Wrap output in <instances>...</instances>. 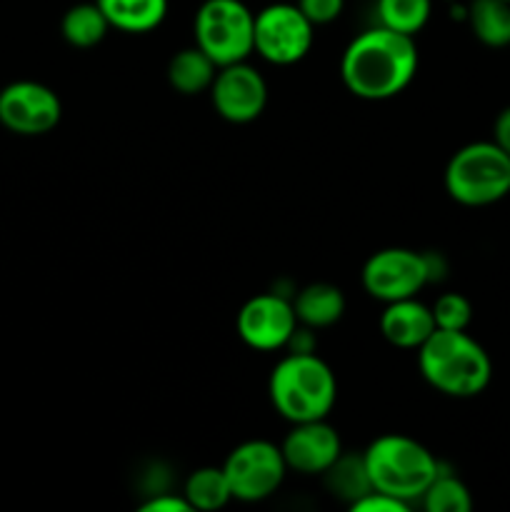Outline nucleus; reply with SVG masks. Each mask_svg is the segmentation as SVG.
Instances as JSON below:
<instances>
[{"mask_svg": "<svg viewBox=\"0 0 510 512\" xmlns=\"http://www.w3.org/2000/svg\"><path fill=\"white\" fill-rule=\"evenodd\" d=\"M418 45L413 35L373 25L355 35L340 58L343 85L360 100L380 103L403 93L418 73Z\"/></svg>", "mask_w": 510, "mask_h": 512, "instance_id": "f257e3e1", "label": "nucleus"}, {"mask_svg": "<svg viewBox=\"0 0 510 512\" xmlns=\"http://www.w3.org/2000/svg\"><path fill=\"white\" fill-rule=\"evenodd\" d=\"M418 368L425 383L448 398H475L493 378V363L468 330H440L418 348Z\"/></svg>", "mask_w": 510, "mask_h": 512, "instance_id": "f03ea898", "label": "nucleus"}, {"mask_svg": "<svg viewBox=\"0 0 510 512\" xmlns=\"http://www.w3.org/2000/svg\"><path fill=\"white\" fill-rule=\"evenodd\" d=\"M268 393L273 408L290 425L325 420L338 400V380L315 350H293L270 373Z\"/></svg>", "mask_w": 510, "mask_h": 512, "instance_id": "7ed1b4c3", "label": "nucleus"}, {"mask_svg": "<svg viewBox=\"0 0 510 512\" xmlns=\"http://www.w3.org/2000/svg\"><path fill=\"white\" fill-rule=\"evenodd\" d=\"M363 460L373 490L393 495L405 505L418 503L435 475L440 473L435 455L423 443L400 433L375 438L363 450Z\"/></svg>", "mask_w": 510, "mask_h": 512, "instance_id": "20e7f679", "label": "nucleus"}, {"mask_svg": "<svg viewBox=\"0 0 510 512\" xmlns=\"http://www.w3.org/2000/svg\"><path fill=\"white\" fill-rule=\"evenodd\" d=\"M445 190L465 208H485L510 195V155L493 140L455 150L445 165Z\"/></svg>", "mask_w": 510, "mask_h": 512, "instance_id": "39448f33", "label": "nucleus"}, {"mask_svg": "<svg viewBox=\"0 0 510 512\" xmlns=\"http://www.w3.org/2000/svg\"><path fill=\"white\" fill-rule=\"evenodd\" d=\"M193 33L195 45L218 68L240 63L255 50V13L243 0H203Z\"/></svg>", "mask_w": 510, "mask_h": 512, "instance_id": "423d86ee", "label": "nucleus"}, {"mask_svg": "<svg viewBox=\"0 0 510 512\" xmlns=\"http://www.w3.org/2000/svg\"><path fill=\"white\" fill-rule=\"evenodd\" d=\"M233 500L240 503H260L278 493L283 485L288 463L280 445L270 440H245L235 445L223 463Z\"/></svg>", "mask_w": 510, "mask_h": 512, "instance_id": "0eeeda50", "label": "nucleus"}, {"mask_svg": "<svg viewBox=\"0 0 510 512\" xmlns=\"http://www.w3.org/2000/svg\"><path fill=\"white\" fill-rule=\"evenodd\" d=\"M315 25L295 3H270L255 13V50L270 65H295L310 53Z\"/></svg>", "mask_w": 510, "mask_h": 512, "instance_id": "6e6552de", "label": "nucleus"}, {"mask_svg": "<svg viewBox=\"0 0 510 512\" xmlns=\"http://www.w3.org/2000/svg\"><path fill=\"white\" fill-rule=\"evenodd\" d=\"M360 280L365 293L380 303L415 298L433 280L430 255L410 248H383L365 260Z\"/></svg>", "mask_w": 510, "mask_h": 512, "instance_id": "1a4fd4ad", "label": "nucleus"}, {"mask_svg": "<svg viewBox=\"0 0 510 512\" xmlns=\"http://www.w3.org/2000/svg\"><path fill=\"white\" fill-rule=\"evenodd\" d=\"M63 103L53 88L35 80H15L0 90V125L15 135L35 138L58 128Z\"/></svg>", "mask_w": 510, "mask_h": 512, "instance_id": "9d476101", "label": "nucleus"}, {"mask_svg": "<svg viewBox=\"0 0 510 512\" xmlns=\"http://www.w3.org/2000/svg\"><path fill=\"white\" fill-rule=\"evenodd\" d=\"M240 340L248 348L273 353V350L288 348L290 338L298 330L293 300L280 293H260L245 300L235 320Z\"/></svg>", "mask_w": 510, "mask_h": 512, "instance_id": "9b49d317", "label": "nucleus"}, {"mask_svg": "<svg viewBox=\"0 0 510 512\" xmlns=\"http://www.w3.org/2000/svg\"><path fill=\"white\" fill-rule=\"evenodd\" d=\"M208 93L215 113L235 125L253 123L268 105V83L248 60L218 68Z\"/></svg>", "mask_w": 510, "mask_h": 512, "instance_id": "f8f14e48", "label": "nucleus"}, {"mask_svg": "<svg viewBox=\"0 0 510 512\" xmlns=\"http://www.w3.org/2000/svg\"><path fill=\"white\" fill-rule=\"evenodd\" d=\"M288 470L300 475H323L343 455V440L338 430L325 420L293 423L290 433L280 443Z\"/></svg>", "mask_w": 510, "mask_h": 512, "instance_id": "ddd939ff", "label": "nucleus"}, {"mask_svg": "<svg viewBox=\"0 0 510 512\" xmlns=\"http://www.w3.org/2000/svg\"><path fill=\"white\" fill-rule=\"evenodd\" d=\"M433 330V310L418 298L385 303L383 315H380V333L400 350H418L433 335Z\"/></svg>", "mask_w": 510, "mask_h": 512, "instance_id": "4468645a", "label": "nucleus"}, {"mask_svg": "<svg viewBox=\"0 0 510 512\" xmlns=\"http://www.w3.org/2000/svg\"><path fill=\"white\" fill-rule=\"evenodd\" d=\"M293 310L298 325H303V328H330L345 315V295L338 285L310 283L295 293Z\"/></svg>", "mask_w": 510, "mask_h": 512, "instance_id": "2eb2a0df", "label": "nucleus"}, {"mask_svg": "<svg viewBox=\"0 0 510 512\" xmlns=\"http://www.w3.org/2000/svg\"><path fill=\"white\" fill-rule=\"evenodd\" d=\"M108 18L110 28L120 33L143 35L160 28L168 15V0H95Z\"/></svg>", "mask_w": 510, "mask_h": 512, "instance_id": "dca6fc26", "label": "nucleus"}, {"mask_svg": "<svg viewBox=\"0 0 510 512\" xmlns=\"http://www.w3.org/2000/svg\"><path fill=\"white\" fill-rule=\"evenodd\" d=\"M215 73H218V65L198 45H190V48L178 50L170 58L168 73L165 75H168V83L175 93L200 95L208 93L215 80Z\"/></svg>", "mask_w": 510, "mask_h": 512, "instance_id": "f3484780", "label": "nucleus"}, {"mask_svg": "<svg viewBox=\"0 0 510 512\" xmlns=\"http://www.w3.org/2000/svg\"><path fill=\"white\" fill-rule=\"evenodd\" d=\"M470 30L488 48L510 45V3L505 0H473L465 10Z\"/></svg>", "mask_w": 510, "mask_h": 512, "instance_id": "a211bd4d", "label": "nucleus"}, {"mask_svg": "<svg viewBox=\"0 0 510 512\" xmlns=\"http://www.w3.org/2000/svg\"><path fill=\"white\" fill-rule=\"evenodd\" d=\"M108 30V18L95 0L73 5L65 10L63 20H60V33H63L65 43H70L73 48H95L98 43H103Z\"/></svg>", "mask_w": 510, "mask_h": 512, "instance_id": "6ab92c4d", "label": "nucleus"}, {"mask_svg": "<svg viewBox=\"0 0 510 512\" xmlns=\"http://www.w3.org/2000/svg\"><path fill=\"white\" fill-rule=\"evenodd\" d=\"M185 500L190 503L193 510H220L233 500V493H230L228 478H225L223 465L220 468H213V465H205V468L193 470L185 480L183 488Z\"/></svg>", "mask_w": 510, "mask_h": 512, "instance_id": "aec40b11", "label": "nucleus"}, {"mask_svg": "<svg viewBox=\"0 0 510 512\" xmlns=\"http://www.w3.org/2000/svg\"><path fill=\"white\" fill-rule=\"evenodd\" d=\"M323 480L325 485H328L330 493H333L335 498L345 500L348 505H353L355 500L363 498L365 493L373 490L363 455L343 453L328 470H325Z\"/></svg>", "mask_w": 510, "mask_h": 512, "instance_id": "412c9836", "label": "nucleus"}, {"mask_svg": "<svg viewBox=\"0 0 510 512\" xmlns=\"http://www.w3.org/2000/svg\"><path fill=\"white\" fill-rule=\"evenodd\" d=\"M375 13H378V25L415 38L428 25L433 0H378Z\"/></svg>", "mask_w": 510, "mask_h": 512, "instance_id": "4be33fe9", "label": "nucleus"}, {"mask_svg": "<svg viewBox=\"0 0 510 512\" xmlns=\"http://www.w3.org/2000/svg\"><path fill=\"white\" fill-rule=\"evenodd\" d=\"M423 508L428 512H470L473 510V498H470V490L458 475L453 473H440L435 475L433 483L428 485V490L420 498Z\"/></svg>", "mask_w": 510, "mask_h": 512, "instance_id": "5701e85b", "label": "nucleus"}, {"mask_svg": "<svg viewBox=\"0 0 510 512\" xmlns=\"http://www.w3.org/2000/svg\"><path fill=\"white\" fill-rule=\"evenodd\" d=\"M430 310H433L435 328L440 330H468L473 320V305L460 293H443L430 305Z\"/></svg>", "mask_w": 510, "mask_h": 512, "instance_id": "b1692460", "label": "nucleus"}, {"mask_svg": "<svg viewBox=\"0 0 510 512\" xmlns=\"http://www.w3.org/2000/svg\"><path fill=\"white\" fill-rule=\"evenodd\" d=\"M300 10H303L305 18L318 28V25H328L333 20L340 18L345 8V0H298Z\"/></svg>", "mask_w": 510, "mask_h": 512, "instance_id": "393cba45", "label": "nucleus"}, {"mask_svg": "<svg viewBox=\"0 0 510 512\" xmlns=\"http://www.w3.org/2000/svg\"><path fill=\"white\" fill-rule=\"evenodd\" d=\"M408 508L410 505H405L403 500L380 493V490H370V493H365L363 498L350 505L353 512H405Z\"/></svg>", "mask_w": 510, "mask_h": 512, "instance_id": "a878e982", "label": "nucleus"}, {"mask_svg": "<svg viewBox=\"0 0 510 512\" xmlns=\"http://www.w3.org/2000/svg\"><path fill=\"white\" fill-rule=\"evenodd\" d=\"M190 503L185 500V495H173V493H158L150 495L143 505H140V512H190Z\"/></svg>", "mask_w": 510, "mask_h": 512, "instance_id": "bb28decb", "label": "nucleus"}, {"mask_svg": "<svg viewBox=\"0 0 510 512\" xmlns=\"http://www.w3.org/2000/svg\"><path fill=\"white\" fill-rule=\"evenodd\" d=\"M493 143L510 155V105L498 113L493 123Z\"/></svg>", "mask_w": 510, "mask_h": 512, "instance_id": "cd10ccee", "label": "nucleus"}, {"mask_svg": "<svg viewBox=\"0 0 510 512\" xmlns=\"http://www.w3.org/2000/svg\"><path fill=\"white\" fill-rule=\"evenodd\" d=\"M505 3H510V0H505Z\"/></svg>", "mask_w": 510, "mask_h": 512, "instance_id": "c85d7f7f", "label": "nucleus"}]
</instances>
